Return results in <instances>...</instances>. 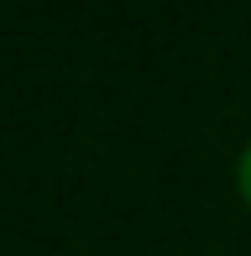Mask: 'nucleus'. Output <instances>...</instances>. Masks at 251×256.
I'll return each instance as SVG.
<instances>
[{
  "mask_svg": "<svg viewBox=\"0 0 251 256\" xmlns=\"http://www.w3.org/2000/svg\"><path fill=\"white\" fill-rule=\"evenodd\" d=\"M236 188H241V204L251 209V142H246V152H241V162H236Z\"/></svg>",
  "mask_w": 251,
  "mask_h": 256,
  "instance_id": "obj_1",
  "label": "nucleus"
}]
</instances>
